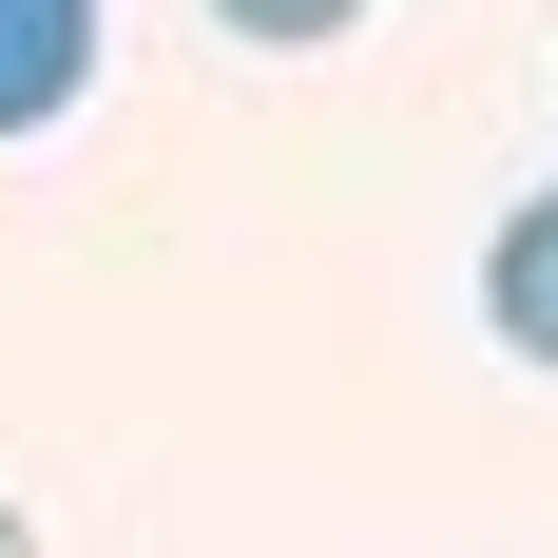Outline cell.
Instances as JSON below:
<instances>
[{"mask_svg": "<svg viewBox=\"0 0 558 558\" xmlns=\"http://www.w3.org/2000/svg\"><path fill=\"white\" fill-rule=\"evenodd\" d=\"M97 97V0H0V135H58Z\"/></svg>", "mask_w": 558, "mask_h": 558, "instance_id": "1", "label": "cell"}, {"mask_svg": "<svg viewBox=\"0 0 558 558\" xmlns=\"http://www.w3.org/2000/svg\"><path fill=\"white\" fill-rule=\"evenodd\" d=\"M482 328H501L520 366H558V193L501 213V251H482Z\"/></svg>", "mask_w": 558, "mask_h": 558, "instance_id": "2", "label": "cell"}, {"mask_svg": "<svg viewBox=\"0 0 558 558\" xmlns=\"http://www.w3.org/2000/svg\"><path fill=\"white\" fill-rule=\"evenodd\" d=\"M231 39H270V58H308V39H347V20H366V0H213Z\"/></svg>", "mask_w": 558, "mask_h": 558, "instance_id": "3", "label": "cell"}, {"mask_svg": "<svg viewBox=\"0 0 558 558\" xmlns=\"http://www.w3.org/2000/svg\"><path fill=\"white\" fill-rule=\"evenodd\" d=\"M0 558H39V520H20V501H0Z\"/></svg>", "mask_w": 558, "mask_h": 558, "instance_id": "4", "label": "cell"}]
</instances>
